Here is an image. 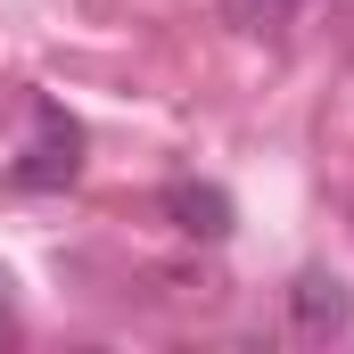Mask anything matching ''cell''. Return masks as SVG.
Segmentation results:
<instances>
[{"mask_svg":"<svg viewBox=\"0 0 354 354\" xmlns=\"http://www.w3.org/2000/svg\"><path fill=\"white\" fill-rule=\"evenodd\" d=\"M17 189H66V181L83 174V132H75V115L66 107H50V99H33V140L17 149Z\"/></svg>","mask_w":354,"mask_h":354,"instance_id":"obj_1","label":"cell"},{"mask_svg":"<svg viewBox=\"0 0 354 354\" xmlns=\"http://www.w3.org/2000/svg\"><path fill=\"white\" fill-rule=\"evenodd\" d=\"M288 322H297V338H338L354 322V297L330 280V272H305L297 288H288Z\"/></svg>","mask_w":354,"mask_h":354,"instance_id":"obj_2","label":"cell"},{"mask_svg":"<svg viewBox=\"0 0 354 354\" xmlns=\"http://www.w3.org/2000/svg\"><path fill=\"white\" fill-rule=\"evenodd\" d=\"M165 214H174L189 239H223V231H231V198H223L214 181H174V189H165Z\"/></svg>","mask_w":354,"mask_h":354,"instance_id":"obj_3","label":"cell"},{"mask_svg":"<svg viewBox=\"0 0 354 354\" xmlns=\"http://www.w3.org/2000/svg\"><path fill=\"white\" fill-rule=\"evenodd\" d=\"M346 223H354V206H346Z\"/></svg>","mask_w":354,"mask_h":354,"instance_id":"obj_5","label":"cell"},{"mask_svg":"<svg viewBox=\"0 0 354 354\" xmlns=\"http://www.w3.org/2000/svg\"><path fill=\"white\" fill-rule=\"evenodd\" d=\"M0 330H8V297H0Z\"/></svg>","mask_w":354,"mask_h":354,"instance_id":"obj_4","label":"cell"}]
</instances>
